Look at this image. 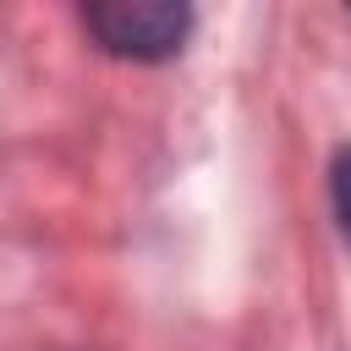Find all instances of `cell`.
Returning a JSON list of instances; mask_svg holds the SVG:
<instances>
[{"label": "cell", "instance_id": "6da1fadb", "mask_svg": "<svg viewBox=\"0 0 351 351\" xmlns=\"http://www.w3.org/2000/svg\"><path fill=\"white\" fill-rule=\"evenodd\" d=\"M82 27L104 55L121 60H170L192 33V5L181 0H93L82 5Z\"/></svg>", "mask_w": 351, "mask_h": 351}, {"label": "cell", "instance_id": "7a4b0ae2", "mask_svg": "<svg viewBox=\"0 0 351 351\" xmlns=\"http://www.w3.org/2000/svg\"><path fill=\"white\" fill-rule=\"evenodd\" d=\"M329 197H335V219H340V230L351 236V143L335 154V165H329Z\"/></svg>", "mask_w": 351, "mask_h": 351}]
</instances>
